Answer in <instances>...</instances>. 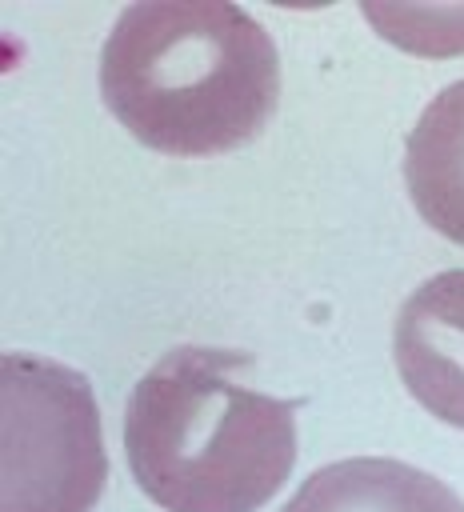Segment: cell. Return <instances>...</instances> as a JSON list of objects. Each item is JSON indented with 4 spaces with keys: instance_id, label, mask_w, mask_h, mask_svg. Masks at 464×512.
Listing matches in <instances>:
<instances>
[{
    "instance_id": "1",
    "label": "cell",
    "mask_w": 464,
    "mask_h": 512,
    "mask_svg": "<svg viewBox=\"0 0 464 512\" xmlns=\"http://www.w3.org/2000/svg\"><path fill=\"white\" fill-rule=\"evenodd\" d=\"M100 96L144 148L220 156L272 124L280 56L240 4L140 0L116 16L100 48Z\"/></svg>"
},
{
    "instance_id": "2",
    "label": "cell",
    "mask_w": 464,
    "mask_h": 512,
    "mask_svg": "<svg viewBox=\"0 0 464 512\" xmlns=\"http://www.w3.org/2000/svg\"><path fill=\"white\" fill-rule=\"evenodd\" d=\"M252 356L180 344L128 392L124 456L164 512H260L296 464V404L252 388Z\"/></svg>"
},
{
    "instance_id": "3",
    "label": "cell",
    "mask_w": 464,
    "mask_h": 512,
    "mask_svg": "<svg viewBox=\"0 0 464 512\" xmlns=\"http://www.w3.org/2000/svg\"><path fill=\"white\" fill-rule=\"evenodd\" d=\"M0 512H92L104 480V432L84 372L4 352L0 360Z\"/></svg>"
},
{
    "instance_id": "4",
    "label": "cell",
    "mask_w": 464,
    "mask_h": 512,
    "mask_svg": "<svg viewBox=\"0 0 464 512\" xmlns=\"http://www.w3.org/2000/svg\"><path fill=\"white\" fill-rule=\"evenodd\" d=\"M392 356L412 400L464 432V268L428 276L396 312Z\"/></svg>"
},
{
    "instance_id": "5",
    "label": "cell",
    "mask_w": 464,
    "mask_h": 512,
    "mask_svg": "<svg viewBox=\"0 0 464 512\" xmlns=\"http://www.w3.org/2000/svg\"><path fill=\"white\" fill-rule=\"evenodd\" d=\"M280 512H464V500L416 464L352 456L316 468Z\"/></svg>"
},
{
    "instance_id": "6",
    "label": "cell",
    "mask_w": 464,
    "mask_h": 512,
    "mask_svg": "<svg viewBox=\"0 0 464 512\" xmlns=\"http://www.w3.org/2000/svg\"><path fill=\"white\" fill-rule=\"evenodd\" d=\"M404 184L420 220L464 244V80L440 88L404 144Z\"/></svg>"
}]
</instances>
